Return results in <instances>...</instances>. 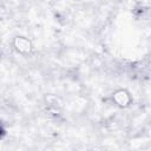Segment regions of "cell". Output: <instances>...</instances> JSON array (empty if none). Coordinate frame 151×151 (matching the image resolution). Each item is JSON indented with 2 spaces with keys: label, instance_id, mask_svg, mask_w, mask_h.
Here are the masks:
<instances>
[{
  "label": "cell",
  "instance_id": "6da1fadb",
  "mask_svg": "<svg viewBox=\"0 0 151 151\" xmlns=\"http://www.w3.org/2000/svg\"><path fill=\"white\" fill-rule=\"evenodd\" d=\"M110 98H111L112 104L120 109H127L129 106H131V104L133 101V97H132L131 92L124 87H119V88L114 90L111 93Z\"/></svg>",
  "mask_w": 151,
  "mask_h": 151
},
{
  "label": "cell",
  "instance_id": "7a4b0ae2",
  "mask_svg": "<svg viewBox=\"0 0 151 151\" xmlns=\"http://www.w3.org/2000/svg\"><path fill=\"white\" fill-rule=\"evenodd\" d=\"M12 46L13 50L22 57H27L33 52V42L26 35H15L12 40Z\"/></svg>",
  "mask_w": 151,
  "mask_h": 151
}]
</instances>
